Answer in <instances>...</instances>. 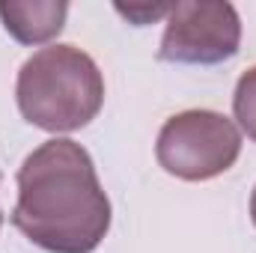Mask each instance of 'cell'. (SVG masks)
<instances>
[{
	"label": "cell",
	"instance_id": "cell-1",
	"mask_svg": "<svg viewBox=\"0 0 256 253\" xmlns=\"http://www.w3.org/2000/svg\"><path fill=\"white\" fill-rule=\"evenodd\" d=\"M12 226L48 253H92L110 230V200L90 152L54 137L18 167Z\"/></svg>",
	"mask_w": 256,
	"mask_h": 253
},
{
	"label": "cell",
	"instance_id": "cell-2",
	"mask_svg": "<svg viewBox=\"0 0 256 253\" xmlns=\"http://www.w3.org/2000/svg\"><path fill=\"white\" fill-rule=\"evenodd\" d=\"M15 102L30 126L68 134L90 126L104 104V74L74 45H48L18 68Z\"/></svg>",
	"mask_w": 256,
	"mask_h": 253
},
{
	"label": "cell",
	"instance_id": "cell-3",
	"mask_svg": "<svg viewBox=\"0 0 256 253\" xmlns=\"http://www.w3.org/2000/svg\"><path fill=\"white\" fill-rule=\"evenodd\" d=\"M242 155V131L218 110H182L170 116L155 143L164 173L182 182H206L226 173Z\"/></svg>",
	"mask_w": 256,
	"mask_h": 253
},
{
	"label": "cell",
	"instance_id": "cell-4",
	"mask_svg": "<svg viewBox=\"0 0 256 253\" xmlns=\"http://www.w3.org/2000/svg\"><path fill=\"white\" fill-rule=\"evenodd\" d=\"M158 60L176 66H218L238 54L242 18L224 0H182L173 3Z\"/></svg>",
	"mask_w": 256,
	"mask_h": 253
},
{
	"label": "cell",
	"instance_id": "cell-5",
	"mask_svg": "<svg viewBox=\"0 0 256 253\" xmlns=\"http://www.w3.org/2000/svg\"><path fill=\"white\" fill-rule=\"evenodd\" d=\"M66 15V0H0L3 30L21 45H45L60 36Z\"/></svg>",
	"mask_w": 256,
	"mask_h": 253
},
{
	"label": "cell",
	"instance_id": "cell-6",
	"mask_svg": "<svg viewBox=\"0 0 256 253\" xmlns=\"http://www.w3.org/2000/svg\"><path fill=\"white\" fill-rule=\"evenodd\" d=\"M232 116L238 131H244L250 140L256 143V66L248 68L232 92Z\"/></svg>",
	"mask_w": 256,
	"mask_h": 253
},
{
	"label": "cell",
	"instance_id": "cell-7",
	"mask_svg": "<svg viewBox=\"0 0 256 253\" xmlns=\"http://www.w3.org/2000/svg\"><path fill=\"white\" fill-rule=\"evenodd\" d=\"M170 9H173V3H131V6H122V3H116V12L128 18L134 27H143V24H152V21H158V18H167L170 15Z\"/></svg>",
	"mask_w": 256,
	"mask_h": 253
},
{
	"label": "cell",
	"instance_id": "cell-8",
	"mask_svg": "<svg viewBox=\"0 0 256 253\" xmlns=\"http://www.w3.org/2000/svg\"><path fill=\"white\" fill-rule=\"evenodd\" d=\"M250 220L256 226V185H254V194H250Z\"/></svg>",
	"mask_w": 256,
	"mask_h": 253
},
{
	"label": "cell",
	"instance_id": "cell-9",
	"mask_svg": "<svg viewBox=\"0 0 256 253\" xmlns=\"http://www.w3.org/2000/svg\"><path fill=\"white\" fill-rule=\"evenodd\" d=\"M0 226H3V212H0Z\"/></svg>",
	"mask_w": 256,
	"mask_h": 253
}]
</instances>
